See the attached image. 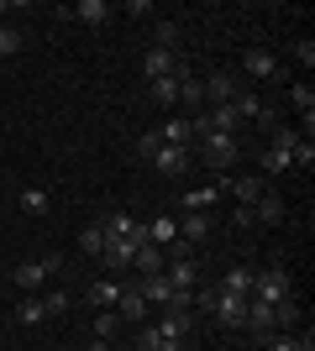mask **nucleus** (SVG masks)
<instances>
[{"instance_id":"nucleus-1","label":"nucleus","mask_w":315,"mask_h":351,"mask_svg":"<svg viewBox=\"0 0 315 351\" xmlns=\"http://www.w3.org/2000/svg\"><path fill=\"white\" fill-rule=\"evenodd\" d=\"M200 158H205L215 173H226V168L242 158V142L237 136H221V132H200Z\"/></svg>"},{"instance_id":"nucleus-2","label":"nucleus","mask_w":315,"mask_h":351,"mask_svg":"<svg viewBox=\"0 0 315 351\" xmlns=\"http://www.w3.org/2000/svg\"><path fill=\"white\" fill-rule=\"evenodd\" d=\"M253 299H263V304H284V299H294L289 273H284V267H263V273H253Z\"/></svg>"},{"instance_id":"nucleus-3","label":"nucleus","mask_w":315,"mask_h":351,"mask_svg":"<svg viewBox=\"0 0 315 351\" xmlns=\"http://www.w3.org/2000/svg\"><path fill=\"white\" fill-rule=\"evenodd\" d=\"M200 89H205V105H231L242 95V79H237V73H226V69H215L210 79H200Z\"/></svg>"},{"instance_id":"nucleus-4","label":"nucleus","mask_w":315,"mask_h":351,"mask_svg":"<svg viewBox=\"0 0 315 351\" xmlns=\"http://www.w3.org/2000/svg\"><path fill=\"white\" fill-rule=\"evenodd\" d=\"M163 278H168V289H174V293H195L200 289V263H195V257H168Z\"/></svg>"},{"instance_id":"nucleus-5","label":"nucleus","mask_w":315,"mask_h":351,"mask_svg":"<svg viewBox=\"0 0 315 351\" xmlns=\"http://www.w3.org/2000/svg\"><path fill=\"white\" fill-rule=\"evenodd\" d=\"M53 267H58V257H53V263H47V257H32V263H21V267H11V283L21 293H37L47 283V273H53Z\"/></svg>"},{"instance_id":"nucleus-6","label":"nucleus","mask_w":315,"mask_h":351,"mask_svg":"<svg viewBox=\"0 0 315 351\" xmlns=\"http://www.w3.org/2000/svg\"><path fill=\"white\" fill-rule=\"evenodd\" d=\"M205 309H210V315H215L221 325H237V330L247 325V299H237V293H221V289H215Z\"/></svg>"},{"instance_id":"nucleus-7","label":"nucleus","mask_w":315,"mask_h":351,"mask_svg":"<svg viewBox=\"0 0 315 351\" xmlns=\"http://www.w3.org/2000/svg\"><path fill=\"white\" fill-rule=\"evenodd\" d=\"M148 162H152L163 178H184V173H189V147H168V142H163Z\"/></svg>"},{"instance_id":"nucleus-8","label":"nucleus","mask_w":315,"mask_h":351,"mask_svg":"<svg viewBox=\"0 0 315 351\" xmlns=\"http://www.w3.org/2000/svg\"><path fill=\"white\" fill-rule=\"evenodd\" d=\"M148 299H142V289L137 283H121V299H116V315H121V325H142V315H148Z\"/></svg>"},{"instance_id":"nucleus-9","label":"nucleus","mask_w":315,"mask_h":351,"mask_svg":"<svg viewBox=\"0 0 315 351\" xmlns=\"http://www.w3.org/2000/svg\"><path fill=\"white\" fill-rule=\"evenodd\" d=\"M179 53H168V47H148V53H142V79H163V73H179Z\"/></svg>"},{"instance_id":"nucleus-10","label":"nucleus","mask_w":315,"mask_h":351,"mask_svg":"<svg viewBox=\"0 0 315 351\" xmlns=\"http://www.w3.org/2000/svg\"><path fill=\"white\" fill-rule=\"evenodd\" d=\"M132 263H137V278H152V273L168 267V252L152 247V241H142V247H132Z\"/></svg>"},{"instance_id":"nucleus-11","label":"nucleus","mask_w":315,"mask_h":351,"mask_svg":"<svg viewBox=\"0 0 315 351\" xmlns=\"http://www.w3.org/2000/svg\"><path fill=\"white\" fill-rule=\"evenodd\" d=\"M142 231H148V241L152 247H174V241H179V220L174 215H152V220H142Z\"/></svg>"},{"instance_id":"nucleus-12","label":"nucleus","mask_w":315,"mask_h":351,"mask_svg":"<svg viewBox=\"0 0 315 351\" xmlns=\"http://www.w3.org/2000/svg\"><path fill=\"white\" fill-rule=\"evenodd\" d=\"M210 226H215V220H210L205 210H184V215H179V241L195 247V241H205V236H210Z\"/></svg>"},{"instance_id":"nucleus-13","label":"nucleus","mask_w":315,"mask_h":351,"mask_svg":"<svg viewBox=\"0 0 315 351\" xmlns=\"http://www.w3.org/2000/svg\"><path fill=\"white\" fill-rule=\"evenodd\" d=\"M184 63H179V73H163V79H152L148 84V95H152V105H179V79H184Z\"/></svg>"},{"instance_id":"nucleus-14","label":"nucleus","mask_w":315,"mask_h":351,"mask_svg":"<svg viewBox=\"0 0 315 351\" xmlns=\"http://www.w3.org/2000/svg\"><path fill=\"white\" fill-rule=\"evenodd\" d=\"M242 73H247V79H273V73H279V58H273L268 47H253V53L242 58Z\"/></svg>"},{"instance_id":"nucleus-15","label":"nucleus","mask_w":315,"mask_h":351,"mask_svg":"<svg viewBox=\"0 0 315 351\" xmlns=\"http://www.w3.org/2000/svg\"><path fill=\"white\" fill-rule=\"evenodd\" d=\"M215 289H221V293H237V299H253V267H226Z\"/></svg>"},{"instance_id":"nucleus-16","label":"nucleus","mask_w":315,"mask_h":351,"mask_svg":"<svg viewBox=\"0 0 315 351\" xmlns=\"http://www.w3.org/2000/svg\"><path fill=\"white\" fill-rule=\"evenodd\" d=\"M11 315H16V325H43V320H47V309H43V293H21Z\"/></svg>"},{"instance_id":"nucleus-17","label":"nucleus","mask_w":315,"mask_h":351,"mask_svg":"<svg viewBox=\"0 0 315 351\" xmlns=\"http://www.w3.org/2000/svg\"><path fill=\"white\" fill-rule=\"evenodd\" d=\"M152 330H158L163 341H184L189 336V315H184V309H163V320L152 325Z\"/></svg>"},{"instance_id":"nucleus-18","label":"nucleus","mask_w":315,"mask_h":351,"mask_svg":"<svg viewBox=\"0 0 315 351\" xmlns=\"http://www.w3.org/2000/svg\"><path fill=\"white\" fill-rule=\"evenodd\" d=\"M158 136H163L168 147H189V142H195V126H189L184 116H168L163 126H158Z\"/></svg>"},{"instance_id":"nucleus-19","label":"nucleus","mask_w":315,"mask_h":351,"mask_svg":"<svg viewBox=\"0 0 315 351\" xmlns=\"http://www.w3.org/2000/svg\"><path fill=\"white\" fill-rule=\"evenodd\" d=\"M137 289H142V299H148V304H158V309H168V299H174V289H168L163 273H152V278H137Z\"/></svg>"},{"instance_id":"nucleus-20","label":"nucleus","mask_w":315,"mask_h":351,"mask_svg":"<svg viewBox=\"0 0 315 351\" xmlns=\"http://www.w3.org/2000/svg\"><path fill=\"white\" fill-rule=\"evenodd\" d=\"M69 16H74V21H84V27H105V21H110V5H105V0H79Z\"/></svg>"},{"instance_id":"nucleus-21","label":"nucleus","mask_w":315,"mask_h":351,"mask_svg":"<svg viewBox=\"0 0 315 351\" xmlns=\"http://www.w3.org/2000/svg\"><path fill=\"white\" fill-rule=\"evenodd\" d=\"M247 210H253V220H263V226H279V220H284V199H279V194H263V199L247 205Z\"/></svg>"},{"instance_id":"nucleus-22","label":"nucleus","mask_w":315,"mask_h":351,"mask_svg":"<svg viewBox=\"0 0 315 351\" xmlns=\"http://www.w3.org/2000/svg\"><path fill=\"white\" fill-rule=\"evenodd\" d=\"M100 263L110 267V273H121V267H132V241H105Z\"/></svg>"},{"instance_id":"nucleus-23","label":"nucleus","mask_w":315,"mask_h":351,"mask_svg":"<svg viewBox=\"0 0 315 351\" xmlns=\"http://www.w3.org/2000/svg\"><path fill=\"white\" fill-rule=\"evenodd\" d=\"M21 210H27V215H47V210H53L43 184H27V189H21Z\"/></svg>"},{"instance_id":"nucleus-24","label":"nucleus","mask_w":315,"mask_h":351,"mask_svg":"<svg viewBox=\"0 0 315 351\" xmlns=\"http://www.w3.org/2000/svg\"><path fill=\"white\" fill-rule=\"evenodd\" d=\"M84 299H90L95 309H116V299H121V283H90V289H84Z\"/></svg>"},{"instance_id":"nucleus-25","label":"nucleus","mask_w":315,"mask_h":351,"mask_svg":"<svg viewBox=\"0 0 315 351\" xmlns=\"http://www.w3.org/2000/svg\"><path fill=\"white\" fill-rule=\"evenodd\" d=\"M226 189L237 194L242 205H257V199H263V194H268V189H263V178H231V184H226Z\"/></svg>"},{"instance_id":"nucleus-26","label":"nucleus","mask_w":315,"mask_h":351,"mask_svg":"<svg viewBox=\"0 0 315 351\" xmlns=\"http://www.w3.org/2000/svg\"><path fill=\"white\" fill-rule=\"evenodd\" d=\"M257 346L263 351H310V336H279V330H273V336H263Z\"/></svg>"},{"instance_id":"nucleus-27","label":"nucleus","mask_w":315,"mask_h":351,"mask_svg":"<svg viewBox=\"0 0 315 351\" xmlns=\"http://www.w3.org/2000/svg\"><path fill=\"white\" fill-rule=\"evenodd\" d=\"M289 100H294V110L305 116V132H310V121H315V89L310 84H294V89H289Z\"/></svg>"},{"instance_id":"nucleus-28","label":"nucleus","mask_w":315,"mask_h":351,"mask_svg":"<svg viewBox=\"0 0 315 351\" xmlns=\"http://www.w3.org/2000/svg\"><path fill=\"white\" fill-rule=\"evenodd\" d=\"M221 189H226V184H210V189H189V194H184V210H210L215 199H221Z\"/></svg>"},{"instance_id":"nucleus-29","label":"nucleus","mask_w":315,"mask_h":351,"mask_svg":"<svg viewBox=\"0 0 315 351\" xmlns=\"http://www.w3.org/2000/svg\"><path fill=\"white\" fill-rule=\"evenodd\" d=\"M263 168H268V173H294V162H289L284 147H263Z\"/></svg>"},{"instance_id":"nucleus-30","label":"nucleus","mask_w":315,"mask_h":351,"mask_svg":"<svg viewBox=\"0 0 315 351\" xmlns=\"http://www.w3.org/2000/svg\"><path fill=\"white\" fill-rule=\"evenodd\" d=\"M79 247L90 252V257H100V252H105V231H100V220H95V226H84V231H79Z\"/></svg>"},{"instance_id":"nucleus-31","label":"nucleus","mask_w":315,"mask_h":351,"mask_svg":"<svg viewBox=\"0 0 315 351\" xmlns=\"http://www.w3.org/2000/svg\"><path fill=\"white\" fill-rule=\"evenodd\" d=\"M289 162H294V168H315V142L310 136H300V142L289 147Z\"/></svg>"},{"instance_id":"nucleus-32","label":"nucleus","mask_w":315,"mask_h":351,"mask_svg":"<svg viewBox=\"0 0 315 351\" xmlns=\"http://www.w3.org/2000/svg\"><path fill=\"white\" fill-rule=\"evenodd\" d=\"M116 330H121V315H116V309H100V315H95V336L110 341Z\"/></svg>"},{"instance_id":"nucleus-33","label":"nucleus","mask_w":315,"mask_h":351,"mask_svg":"<svg viewBox=\"0 0 315 351\" xmlns=\"http://www.w3.org/2000/svg\"><path fill=\"white\" fill-rule=\"evenodd\" d=\"M43 309H47V320H58L63 309H69V289H47L43 293Z\"/></svg>"},{"instance_id":"nucleus-34","label":"nucleus","mask_w":315,"mask_h":351,"mask_svg":"<svg viewBox=\"0 0 315 351\" xmlns=\"http://www.w3.org/2000/svg\"><path fill=\"white\" fill-rule=\"evenodd\" d=\"M152 47H168V53H179V27L174 21H158V43Z\"/></svg>"},{"instance_id":"nucleus-35","label":"nucleus","mask_w":315,"mask_h":351,"mask_svg":"<svg viewBox=\"0 0 315 351\" xmlns=\"http://www.w3.org/2000/svg\"><path fill=\"white\" fill-rule=\"evenodd\" d=\"M137 351H163V336L152 325H137Z\"/></svg>"},{"instance_id":"nucleus-36","label":"nucleus","mask_w":315,"mask_h":351,"mask_svg":"<svg viewBox=\"0 0 315 351\" xmlns=\"http://www.w3.org/2000/svg\"><path fill=\"white\" fill-rule=\"evenodd\" d=\"M16 47H21V32H16V27H0V58H11Z\"/></svg>"},{"instance_id":"nucleus-37","label":"nucleus","mask_w":315,"mask_h":351,"mask_svg":"<svg viewBox=\"0 0 315 351\" xmlns=\"http://www.w3.org/2000/svg\"><path fill=\"white\" fill-rule=\"evenodd\" d=\"M158 147H163V136H158V132H142V136H137V158H152Z\"/></svg>"},{"instance_id":"nucleus-38","label":"nucleus","mask_w":315,"mask_h":351,"mask_svg":"<svg viewBox=\"0 0 315 351\" xmlns=\"http://www.w3.org/2000/svg\"><path fill=\"white\" fill-rule=\"evenodd\" d=\"M294 58H300L305 69H315V43H310V37H300V43H294Z\"/></svg>"},{"instance_id":"nucleus-39","label":"nucleus","mask_w":315,"mask_h":351,"mask_svg":"<svg viewBox=\"0 0 315 351\" xmlns=\"http://www.w3.org/2000/svg\"><path fill=\"white\" fill-rule=\"evenodd\" d=\"M90 351H110V341H100V336H90Z\"/></svg>"},{"instance_id":"nucleus-40","label":"nucleus","mask_w":315,"mask_h":351,"mask_svg":"<svg viewBox=\"0 0 315 351\" xmlns=\"http://www.w3.org/2000/svg\"><path fill=\"white\" fill-rule=\"evenodd\" d=\"M5 16H11V5H5V0H0V27H5Z\"/></svg>"},{"instance_id":"nucleus-41","label":"nucleus","mask_w":315,"mask_h":351,"mask_svg":"<svg viewBox=\"0 0 315 351\" xmlns=\"http://www.w3.org/2000/svg\"><path fill=\"white\" fill-rule=\"evenodd\" d=\"M0 278H5V263H0Z\"/></svg>"},{"instance_id":"nucleus-42","label":"nucleus","mask_w":315,"mask_h":351,"mask_svg":"<svg viewBox=\"0 0 315 351\" xmlns=\"http://www.w3.org/2000/svg\"><path fill=\"white\" fill-rule=\"evenodd\" d=\"M257 351H263V346H257Z\"/></svg>"}]
</instances>
